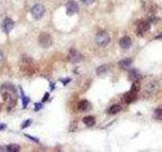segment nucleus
<instances>
[{"instance_id":"f257e3e1","label":"nucleus","mask_w":162,"mask_h":152,"mask_svg":"<svg viewBox=\"0 0 162 152\" xmlns=\"http://www.w3.org/2000/svg\"><path fill=\"white\" fill-rule=\"evenodd\" d=\"M1 95L9 109L15 106L16 99H17V95H16L15 87L12 84L5 83L1 88Z\"/></svg>"},{"instance_id":"f03ea898","label":"nucleus","mask_w":162,"mask_h":152,"mask_svg":"<svg viewBox=\"0 0 162 152\" xmlns=\"http://www.w3.org/2000/svg\"><path fill=\"white\" fill-rule=\"evenodd\" d=\"M95 42L98 46L100 47H105L107 46L111 42V37L107 33L105 32H100L96 35Z\"/></svg>"},{"instance_id":"7ed1b4c3","label":"nucleus","mask_w":162,"mask_h":152,"mask_svg":"<svg viewBox=\"0 0 162 152\" xmlns=\"http://www.w3.org/2000/svg\"><path fill=\"white\" fill-rule=\"evenodd\" d=\"M39 44H40L41 47H43L45 49L49 48V47H51L53 44L52 37L48 34V33H42L40 35V37H39Z\"/></svg>"},{"instance_id":"20e7f679","label":"nucleus","mask_w":162,"mask_h":152,"mask_svg":"<svg viewBox=\"0 0 162 152\" xmlns=\"http://www.w3.org/2000/svg\"><path fill=\"white\" fill-rule=\"evenodd\" d=\"M45 12H46V9L42 4H36L33 5L30 9V13H32L33 17L35 19H41L44 16Z\"/></svg>"},{"instance_id":"39448f33","label":"nucleus","mask_w":162,"mask_h":152,"mask_svg":"<svg viewBox=\"0 0 162 152\" xmlns=\"http://www.w3.org/2000/svg\"><path fill=\"white\" fill-rule=\"evenodd\" d=\"M150 26L149 21H146V20H143V21H140L137 26V35L139 36H143L144 34H146L150 30Z\"/></svg>"},{"instance_id":"423d86ee","label":"nucleus","mask_w":162,"mask_h":152,"mask_svg":"<svg viewBox=\"0 0 162 152\" xmlns=\"http://www.w3.org/2000/svg\"><path fill=\"white\" fill-rule=\"evenodd\" d=\"M1 26H2V29H3V32L5 34H9L11 30L13 29V27H14V21L9 17H5L4 20L2 21Z\"/></svg>"},{"instance_id":"0eeeda50","label":"nucleus","mask_w":162,"mask_h":152,"mask_svg":"<svg viewBox=\"0 0 162 152\" xmlns=\"http://www.w3.org/2000/svg\"><path fill=\"white\" fill-rule=\"evenodd\" d=\"M66 10H67V14L68 15H73L74 13L78 12V10H79V6H78L76 1H74V0H70V1H68V3L66 4Z\"/></svg>"},{"instance_id":"6e6552de","label":"nucleus","mask_w":162,"mask_h":152,"mask_svg":"<svg viewBox=\"0 0 162 152\" xmlns=\"http://www.w3.org/2000/svg\"><path fill=\"white\" fill-rule=\"evenodd\" d=\"M68 59L71 63H78L82 60V56H81V54L78 51H76V50L71 49L70 52H69Z\"/></svg>"},{"instance_id":"1a4fd4ad","label":"nucleus","mask_w":162,"mask_h":152,"mask_svg":"<svg viewBox=\"0 0 162 152\" xmlns=\"http://www.w3.org/2000/svg\"><path fill=\"white\" fill-rule=\"evenodd\" d=\"M120 46H121L122 49H129L131 46H132V40H131L130 37H123L121 40H120Z\"/></svg>"},{"instance_id":"9d476101","label":"nucleus","mask_w":162,"mask_h":152,"mask_svg":"<svg viewBox=\"0 0 162 152\" xmlns=\"http://www.w3.org/2000/svg\"><path fill=\"white\" fill-rule=\"evenodd\" d=\"M140 78H141V74L137 69H132V70H130V72H129V79L130 80L135 81V80H139Z\"/></svg>"},{"instance_id":"9b49d317","label":"nucleus","mask_w":162,"mask_h":152,"mask_svg":"<svg viewBox=\"0 0 162 152\" xmlns=\"http://www.w3.org/2000/svg\"><path fill=\"white\" fill-rule=\"evenodd\" d=\"M136 99V93L133 92V91H129L127 92L126 95H124V101H126L127 104H131L133 103L134 101Z\"/></svg>"},{"instance_id":"f8f14e48","label":"nucleus","mask_w":162,"mask_h":152,"mask_svg":"<svg viewBox=\"0 0 162 152\" xmlns=\"http://www.w3.org/2000/svg\"><path fill=\"white\" fill-rule=\"evenodd\" d=\"M77 107H78V110H81V112H86V110L90 109V104H89V101H79Z\"/></svg>"},{"instance_id":"ddd939ff","label":"nucleus","mask_w":162,"mask_h":152,"mask_svg":"<svg viewBox=\"0 0 162 152\" xmlns=\"http://www.w3.org/2000/svg\"><path fill=\"white\" fill-rule=\"evenodd\" d=\"M83 124H85L87 127H92L95 125V118L92 117V116H87V117H84L83 118Z\"/></svg>"},{"instance_id":"4468645a","label":"nucleus","mask_w":162,"mask_h":152,"mask_svg":"<svg viewBox=\"0 0 162 152\" xmlns=\"http://www.w3.org/2000/svg\"><path fill=\"white\" fill-rule=\"evenodd\" d=\"M132 63H133V60L131 59V58H125V59L120 61L119 65H120V67H121V68L126 69V68L130 67V66L132 65Z\"/></svg>"},{"instance_id":"2eb2a0df","label":"nucleus","mask_w":162,"mask_h":152,"mask_svg":"<svg viewBox=\"0 0 162 152\" xmlns=\"http://www.w3.org/2000/svg\"><path fill=\"white\" fill-rule=\"evenodd\" d=\"M20 93H21V103H22V107H23V109H26V107H27V104H29V103L30 101V99L29 96H26V95H24L23 90H22V88H20Z\"/></svg>"},{"instance_id":"dca6fc26","label":"nucleus","mask_w":162,"mask_h":152,"mask_svg":"<svg viewBox=\"0 0 162 152\" xmlns=\"http://www.w3.org/2000/svg\"><path fill=\"white\" fill-rule=\"evenodd\" d=\"M121 110H122V107L120 106V104H114V106H111L110 107L108 113H110L111 115H114V114H118L119 112H121Z\"/></svg>"},{"instance_id":"f3484780","label":"nucleus","mask_w":162,"mask_h":152,"mask_svg":"<svg viewBox=\"0 0 162 152\" xmlns=\"http://www.w3.org/2000/svg\"><path fill=\"white\" fill-rule=\"evenodd\" d=\"M140 88H141L140 81H139V80H135V81L133 82V84H132V87H131V91L137 93L138 91H140Z\"/></svg>"},{"instance_id":"a211bd4d","label":"nucleus","mask_w":162,"mask_h":152,"mask_svg":"<svg viewBox=\"0 0 162 152\" xmlns=\"http://www.w3.org/2000/svg\"><path fill=\"white\" fill-rule=\"evenodd\" d=\"M5 150L9 151V152H17V151L20 150V146L17 145V144H10V145L6 146Z\"/></svg>"},{"instance_id":"6ab92c4d","label":"nucleus","mask_w":162,"mask_h":152,"mask_svg":"<svg viewBox=\"0 0 162 152\" xmlns=\"http://www.w3.org/2000/svg\"><path fill=\"white\" fill-rule=\"evenodd\" d=\"M107 71V65L99 66V67L96 69V73L98 74V75H102V74H104Z\"/></svg>"},{"instance_id":"aec40b11","label":"nucleus","mask_w":162,"mask_h":152,"mask_svg":"<svg viewBox=\"0 0 162 152\" xmlns=\"http://www.w3.org/2000/svg\"><path fill=\"white\" fill-rule=\"evenodd\" d=\"M155 118L158 120H162V109H157L155 110Z\"/></svg>"},{"instance_id":"412c9836","label":"nucleus","mask_w":162,"mask_h":152,"mask_svg":"<svg viewBox=\"0 0 162 152\" xmlns=\"http://www.w3.org/2000/svg\"><path fill=\"white\" fill-rule=\"evenodd\" d=\"M32 123H33V121L30 120H30H26V121L24 122V123L21 125V129H26V128H27V127H30V125H32Z\"/></svg>"},{"instance_id":"4be33fe9","label":"nucleus","mask_w":162,"mask_h":152,"mask_svg":"<svg viewBox=\"0 0 162 152\" xmlns=\"http://www.w3.org/2000/svg\"><path fill=\"white\" fill-rule=\"evenodd\" d=\"M42 107H43V104H42V103H37L35 104V110H36V112L42 110Z\"/></svg>"},{"instance_id":"5701e85b","label":"nucleus","mask_w":162,"mask_h":152,"mask_svg":"<svg viewBox=\"0 0 162 152\" xmlns=\"http://www.w3.org/2000/svg\"><path fill=\"white\" fill-rule=\"evenodd\" d=\"M26 138H29V139H30V140H33V142L39 143V139H37V138H35V137H33V136H30V135H27V134H26Z\"/></svg>"},{"instance_id":"b1692460","label":"nucleus","mask_w":162,"mask_h":152,"mask_svg":"<svg viewBox=\"0 0 162 152\" xmlns=\"http://www.w3.org/2000/svg\"><path fill=\"white\" fill-rule=\"evenodd\" d=\"M82 2L86 5H90L94 2V0H82Z\"/></svg>"},{"instance_id":"393cba45","label":"nucleus","mask_w":162,"mask_h":152,"mask_svg":"<svg viewBox=\"0 0 162 152\" xmlns=\"http://www.w3.org/2000/svg\"><path fill=\"white\" fill-rule=\"evenodd\" d=\"M49 93L48 92H47L46 93V95H44V98H43V99H42V101H43V103H45V101H48V98H49Z\"/></svg>"},{"instance_id":"a878e982","label":"nucleus","mask_w":162,"mask_h":152,"mask_svg":"<svg viewBox=\"0 0 162 152\" xmlns=\"http://www.w3.org/2000/svg\"><path fill=\"white\" fill-rule=\"evenodd\" d=\"M61 81L63 82V84H64V85H66L67 83H68V82H70V81H71V79H70V78H66V79H61Z\"/></svg>"},{"instance_id":"bb28decb","label":"nucleus","mask_w":162,"mask_h":152,"mask_svg":"<svg viewBox=\"0 0 162 152\" xmlns=\"http://www.w3.org/2000/svg\"><path fill=\"white\" fill-rule=\"evenodd\" d=\"M5 128H6V125H5V124H1V123H0V131H3Z\"/></svg>"},{"instance_id":"cd10ccee","label":"nucleus","mask_w":162,"mask_h":152,"mask_svg":"<svg viewBox=\"0 0 162 152\" xmlns=\"http://www.w3.org/2000/svg\"><path fill=\"white\" fill-rule=\"evenodd\" d=\"M3 59H4V56H3V53H2V51L0 50V63L3 61Z\"/></svg>"},{"instance_id":"c85d7f7f","label":"nucleus","mask_w":162,"mask_h":152,"mask_svg":"<svg viewBox=\"0 0 162 152\" xmlns=\"http://www.w3.org/2000/svg\"><path fill=\"white\" fill-rule=\"evenodd\" d=\"M149 20L151 21V23H156V21H157V19H156V17H153V16H151V17L149 18Z\"/></svg>"},{"instance_id":"c756f323","label":"nucleus","mask_w":162,"mask_h":152,"mask_svg":"<svg viewBox=\"0 0 162 152\" xmlns=\"http://www.w3.org/2000/svg\"><path fill=\"white\" fill-rule=\"evenodd\" d=\"M156 40H159V39H162V34H160L159 36H157V37H155Z\"/></svg>"}]
</instances>
